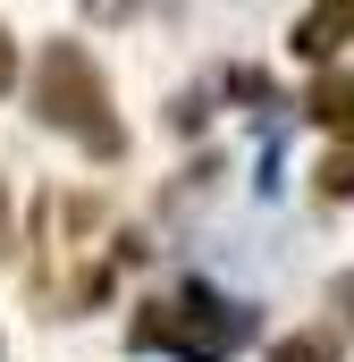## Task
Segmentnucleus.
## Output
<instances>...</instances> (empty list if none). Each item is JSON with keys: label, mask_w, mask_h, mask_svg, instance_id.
Masks as SVG:
<instances>
[{"label": "nucleus", "mask_w": 354, "mask_h": 362, "mask_svg": "<svg viewBox=\"0 0 354 362\" xmlns=\"http://www.w3.org/2000/svg\"><path fill=\"white\" fill-rule=\"evenodd\" d=\"M34 118L42 127H59V135H76L93 160H118V118H110V93H101V68L85 59V42H51L42 59H34Z\"/></svg>", "instance_id": "1"}, {"label": "nucleus", "mask_w": 354, "mask_h": 362, "mask_svg": "<svg viewBox=\"0 0 354 362\" xmlns=\"http://www.w3.org/2000/svg\"><path fill=\"white\" fill-rule=\"evenodd\" d=\"M135 346L144 354H177V362H228L245 346V312L219 295H177V303H144L135 312Z\"/></svg>", "instance_id": "2"}, {"label": "nucleus", "mask_w": 354, "mask_h": 362, "mask_svg": "<svg viewBox=\"0 0 354 362\" xmlns=\"http://www.w3.org/2000/svg\"><path fill=\"white\" fill-rule=\"evenodd\" d=\"M312 118L338 127V135L354 144V76H321V85H312Z\"/></svg>", "instance_id": "3"}, {"label": "nucleus", "mask_w": 354, "mask_h": 362, "mask_svg": "<svg viewBox=\"0 0 354 362\" xmlns=\"http://www.w3.org/2000/svg\"><path fill=\"white\" fill-rule=\"evenodd\" d=\"M270 362H329V346H321V337H278Z\"/></svg>", "instance_id": "4"}, {"label": "nucleus", "mask_w": 354, "mask_h": 362, "mask_svg": "<svg viewBox=\"0 0 354 362\" xmlns=\"http://www.w3.org/2000/svg\"><path fill=\"white\" fill-rule=\"evenodd\" d=\"M321 185H329V194H354V144H346V152H329V160H321Z\"/></svg>", "instance_id": "5"}, {"label": "nucleus", "mask_w": 354, "mask_h": 362, "mask_svg": "<svg viewBox=\"0 0 354 362\" xmlns=\"http://www.w3.org/2000/svg\"><path fill=\"white\" fill-rule=\"evenodd\" d=\"M8 76H17V42H8V25H0V93H8Z\"/></svg>", "instance_id": "6"}, {"label": "nucleus", "mask_w": 354, "mask_h": 362, "mask_svg": "<svg viewBox=\"0 0 354 362\" xmlns=\"http://www.w3.org/2000/svg\"><path fill=\"white\" fill-rule=\"evenodd\" d=\"M338 303H346V312H354V270H346V278H338Z\"/></svg>", "instance_id": "7"}, {"label": "nucleus", "mask_w": 354, "mask_h": 362, "mask_svg": "<svg viewBox=\"0 0 354 362\" xmlns=\"http://www.w3.org/2000/svg\"><path fill=\"white\" fill-rule=\"evenodd\" d=\"M346 8H354V0H346Z\"/></svg>", "instance_id": "8"}]
</instances>
